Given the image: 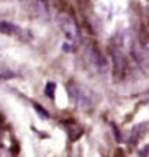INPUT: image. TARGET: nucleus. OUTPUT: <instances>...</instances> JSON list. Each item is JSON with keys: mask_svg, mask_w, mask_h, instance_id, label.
<instances>
[{"mask_svg": "<svg viewBox=\"0 0 149 157\" xmlns=\"http://www.w3.org/2000/svg\"><path fill=\"white\" fill-rule=\"evenodd\" d=\"M113 61H115V69H116V74H121L125 72V57L120 51H113Z\"/></svg>", "mask_w": 149, "mask_h": 157, "instance_id": "3", "label": "nucleus"}, {"mask_svg": "<svg viewBox=\"0 0 149 157\" xmlns=\"http://www.w3.org/2000/svg\"><path fill=\"white\" fill-rule=\"evenodd\" d=\"M33 106H34V110H36V111H38V115H41L43 118H49V113H48L46 110H43V108H41V106H39V105H38V103H34V105H33Z\"/></svg>", "mask_w": 149, "mask_h": 157, "instance_id": "8", "label": "nucleus"}, {"mask_svg": "<svg viewBox=\"0 0 149 157\" xmlns=\"http://www.w3.org/2000/svg\"><path fill=\"white\" fill-rule=\"evenodd\" d=\"M57 21H59V26L62 28L64 34L67 36V39H71V41L76 43L77 39H79V28H77L76 20H74L69 13L62 12V13H59Z\"/></svg>", "mask_w": 149, "mask_h": 157, "instance_id": "1", "label": "nucleus"}, {"mask_svg": "<svg viewBox=\"0 0 149 157\" xmlns=\"http://www.w3.org/2000/svg\"><path fill=\"white\" fill-rule=\"evenodd\" d=\"M116 157H123V155H121V154H118V155H116Z\"/></svg>", "mask_w": 149, "mask_h": 157, "instance_id": "10", "label": "nucleus"}, {"mask_svg": "<svg viewBox=\"0 0 149 157\" xmlns=\"http://www.w3.org/2000/svg\"><path fill=\"white\" fill-rule=\"evenodd\" d=\"M138 157H149V146H146L144 149H141L139 154H138Z\"/></svg>", "mask_w": 149, "mask_h": 157, "instance_id": "9", "label": "nucleus"}, {"mask_svg": "<svg viewBox=\"0 0 149 157\" xmlns=\"http://www.w3.org/2000/svg\"><path fill=\"white\" fill-rule=\"evenodd\" d=\"M67 88H69V92H71L72 100L76 101L79 106H82V108L90 106V97H88L87 93H84V90L79 85H76V83H69Z\"/></svg>", "mask_w": 149, "mask_h": 157, "instance_id": "2", "label": "nucleus"}, {"mask_svg": "<svg viewBox=\"0 0 149 157\" xmlns=\"http://www.w3.org/2000/svg\"><path fill=\"white\" fill-rule=\"evenodd\" d=\"M92 59H93V64L97 66L98 71H105V67H107V61L103 59V56L97 51V49H93V51H92Z\"/></svg>", "mask_w": 149, "mask_h": 157, "instance_id": "4", "label": "nucleus"}, {"mask_svg": "<svg viewBox=\"0 0 149 157\" xmlns=\"http://www.w3.org/2000/svg\"><path fill=\"white\" fill-rule=\"evenodd\" d=\"M54 90H56V83H54V82L46 83V95H48L49 98L54 97Z\"/></svg>", "mask_w": 149, "mask_h": 157, "instance_id": "7", "label": "nucleus"}, {"mask_svg": "<svg viewBox=\"0 0 149 157\" xmlns=\"http://www.w3.org/2000/svg\"><path fill=\"white\" fill-rule=\"evenodd\" d=\"M15 75H17V74H15L13 71H10L8 67L0 66V80H7V78H12Z\"/></svg>", "mask_w": 149, "mask_h": 157, "instance_id": "6", "label": "nucleus"}, {"mask_svg": "<svg viewBox=\"0 0 149 157\" xmlns=\"http://www.w3.org/2000/svg\"><path fill=\"white\" fill-rule=\"evenodd\" d=\"M0 33L15 34V33H18V26L13 23H8V21H0Z\"/></svg>", "mask_w": 149, "mask_h": 157, "instance_id": "5", "label": "nucleus"}, {"mask_svg": "<svg viewBox=\"0 0 149 157\" xmlns=\"http://www.w3.org/2000/svg\"><path fill=\"white\" fill-rule=\"evenodd\" d=\"M147 23H149V15H147Z\"/></svg>", "mask_w": 149, "mask_h": 157, "instance_id": "11", "label": "nucleus"}]
</instances>
